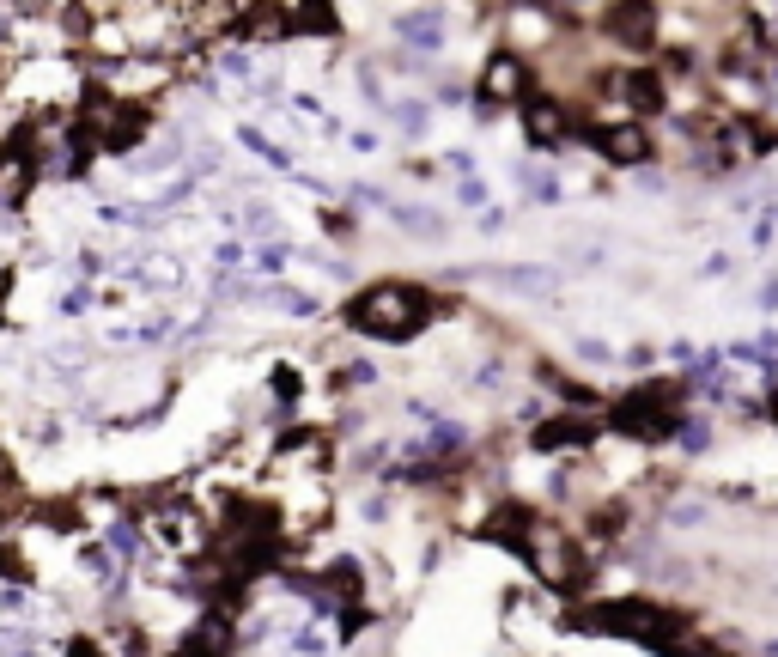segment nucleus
<instances>
[{
  "label": "nucleus",
  "mask_w": 778,
  "mask_h": 657,
  "mask_svg": "<svg viewBox=\"0 0 778 657\" xmlns=\"http://www.w3.org/2000/svg\"><path fill=\"white\" fill-rule=\"evenodd\" d=\"M420 317H426V299L414 286H371L353 305V329H365V335H408Z\"/></svg>",
  "instance_id": "obj_1"
},
{
  "label": "nucleus",
  "mask_w": 778,
  "mask_h": 657,
  "mask_svg": "<svg viewBox=\"0 0 778 657\" xmlns=\"http://www.w3.org/2000/svg\"><path fill=\"white\" fill-rule=\"evenodd\" d=\"M517 92V61H493V98H511Z\"/></svg>",
  "instance_id": "obj_2"
}]
</instances>
